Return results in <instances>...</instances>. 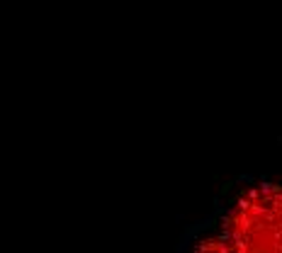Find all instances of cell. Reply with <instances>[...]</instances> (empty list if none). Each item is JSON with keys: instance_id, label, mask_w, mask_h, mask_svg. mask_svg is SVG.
Returning a JSON list of instances; mask_svg holds the SVG:
<instances>
[{"instance_id": "6da1fadb", "label": "cell", "mask_w": 282, "mask_h": 253, "mask_svg": "<svg viewBox=\"0 0 282 253\" xmlns=\"http://www.w3.org/2000/svg\"><path fill=\"white\" fill-rule=\"evenodd\" d=\"M183 253H282V176L229 185L190 229Z\"/></svg>"}]
</instances>
